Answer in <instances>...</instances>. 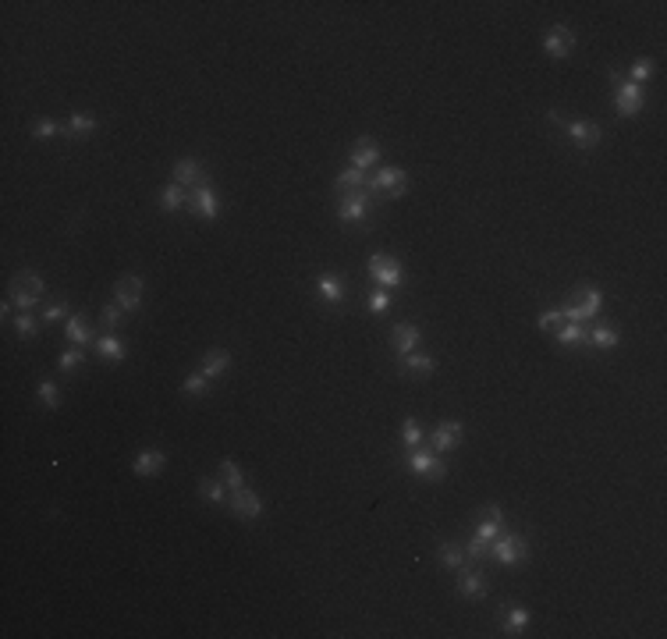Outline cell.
I'll list each match as a JSON object with an SVG mask.
<instances>
[{
    "instance_id": "1",
    "label": "cell",
    "mask_w": 667,
    "mask_h": 639,
    "mask_svg": "<svg viewBox=\"0 0 667 639\" xmlns=\"http://www.w3.org/2000/svg\"><path fill=\"white\" fill-rule=\"evenodd\" d=\"M565 313V320L568 323H582V320H593L596 313H600V292L593 284H582V288H575V299H572V305H565L561 309Z\"/></svg>"
},
{
    "instance_id": "2",
    "label": "cell",
    "mask_w": 667,
    "mask_h": 639,
    "mask_svg": "<svg viewBox=\"0 0 667 639\" xmlns=\"http://www.w3.org/2000/svg\"><path fill=\"white\" fill-rule=\"evenodd\" d=\"M369 274L384 292H394V288L401 284V263L394 256H387V253H373L369 256Z\"/></svg>"
},
{
    "instance_id": "3",
    "label": "cell",
    "mask_w": 667,
    "mask_h": 639,
    "mask_svg": "<svg viewBox=\"0 0 667 639\" xmlns=\"http://www.w3.org/2000/svg\"><path fill=\"white\" fill-rule=\"evenodd\" d=\"M490 554L500 565H515L529 554V544H526V537H518V533H504V537H497L490 544Z\"/></svg>"
},
{
    "instance_id": "4",
    "label": "cell",
    "mask_w": 667,
    "mask_h": 639,
    "mask_svg": "<svg viewBox=\"0 0 667 639\" xmlns=\"http://www.w3.org/2000/svg\"><path fill=\"white\" fill-rule=\"evenodd\" d=\"M366 189L369 192H390L394 199H398L408 189V174L401 167H380L377 178H366Z\"/></svg>"
},
{
    "instance_id": "5",
    "label": "cell",
    "mask_w": 667,
    "mask_h": 639,
    "mask_svg": "<svg viewBox=\"0 0 667 639\" xmlns=\"http://www.w3.org/2000/svg\"><path fill=\"white\" fill-rule=\"evenodd\" d=\"M114 299H117V305L124 309V313H135V309L142 305V277L124 274V277L114 284Z\"/></svg>"
},
{
    "instance_id": "6",
    "label": "cell",
    "mask_w": 667,
    "mask_h": 639,
    "mask_svg": "<svg viewBox=\"0 0 667 639\" xmlns=\"http://www.w3.org/2000/svg\"><path fill=\"white\" fill-rule=\"evenodd\" d=\"M614 111H618L621 117H635V114L642 111V86H635V82H618Z\"/></svg>"
},
{
    "instance_id": "7",
    "label": "cell",
    "mask_w": 667,
    "mask_h": 639,
    "mask_svg": "<svg viewBox=\"0 0 667 639\" xmlns=\"http://www.w3.org/2000/svg\"><path fill=\"white\" fill-rule=\"evenodd\" d=\"M231 511L238 515V519L253 522V519H259V515H263V501L248 487H242V490H231Z\"/></svg>"
},
{
    "instance_id": "8",
    "label": "cell",
    "mask_w": 667,
    "mask_h": 639,
    "mask_svg": "<svg viewBox=\"0 0 667 639\" xmlns=\"http://www.w3.org/2000/svg\"><path fill=\"white\" fill-rule=\"evenodd\" d=\"M543 47H547V54L550 57H568L572 54V47H575V36H572V29L568 25H550L547 29V36H543Z\"/></svg>"
},
{
    "instance_id": "9",
    "label": "cell",
    "mask_w": 667,
    "mask_h": 639,
    "mask_svg": "<svg viewBox=\"0 0 667 639\" xmlns=\"http://www.w3.org/2000/svg\"><path fill=\"white\" fill-rule=\"evenodd\" d=\"M408 469L415 472V476H426V480H444V476H447V465H444V462H436L433 455H426V451H419V448L412 451Z\"/></svg>"
},
{
    "instance_id": "10",
    "label": "cell",
    "mask_w": 667,
    "mask_h": 639,
    "mask_svg": "<svg viewBox=\"0 0 667 639\" xmlns=\"http://www.w3.org/2000/svg\"><path fill=\"white\" fill-rule=\"evenodd\" d=\"M419 327H415V323H398V327H394V331H390V345H394V352H398L401 359L405 356H412L415 352V348H419Z\"/></svg>"
},
{
    "instance_id": "11",
    "label": "cell",
    "mask_w": 667,
    "mask_h": 639,
    "mask_svg": "<svg viewBox=\"0 0 667 639\" xmlns=\"http://www.w3.org/2000/svg\"><path fill=\"white\" fill-rule=\"evenodd\" d=\"M189 206H192V213H199L202 220H217L220 217V202H217L210 185H199V189L192 192V199H189Z\"/></svg>"
},
{
    "instance_id": "12",
    "label": "cell",
    "mask_w": 667,
    "mask_h": 639,
    "mask_svg": "<svg viewBox=\"0 0 667 639\" xmlns=\"http://www.w3.org/2000/svg\"><path fill=\"white\" fill-rule=\"evenodd\" d=\"M369 210V199L362 189H351V192H341V206H338V217L341 220H362Z\"/></svg>"
},
{
    "instance_id": "13",
    "label": "cell",
    "mask_w": 667,
    "mask_h": 639,
    "mask_svg": "<svg viewBox=\"0 0 667 639\" xmlns=\"http://www.w3.org/2000/svg\"><path fill=\"white\" fill-rule=\"evenodd\" d=\"M565 128H568V135L575 139V146H578V150H593L596 142H600V128L593 125V121L572 117V121H565Z\"/></svg>"
},
{
    "instance_id": "14",
    "label": "cell",
    "mask_w": 667,
    "mask_h": 639,
    "mask_svg": "<svg viewBox=\"0 0 667 639\" xmlns=\"http://www.w3.org/2000/svg\"><path fill=\"white\" fill-rule=\"evenodd\" d=\"M163 465H167V455H163V451H156V448L139 451L135 462H132L135 476H156V472H163Z\"/></svg>"
},
{
    "instance_id": "15",
    "label": "cell",
    "mask_w": 667,
    "mask_h": 639,
    "mask_svg": "<svg viewBox=\"0 0 667 639\" xmlns=\"http://www.w3.org/2000/svg\"><path fill=\"white\" fill-rule=\"evenodd\" d=\"M377 160H380V146H377V142H373V139H355V146H351V167L369 171Z\"/></svg>"
},
{
    "instance_id": "16",
    "label": "cell",
    "mask_w": 667,
    "mask_h": 639,
    "mask_svg": "<svg viewBox=\"0 0 667 639\" xmlns=\"http://www.w3.org/2000/svg\"><path fill=\"white\" fill-rule=\"evenodd\" d=\"M458 441H462V423L458 419H444L433 430V448L436 451H451V448H458Z\"/></svg>"
},
{
    "instance_id": "17",
    "label": "cell",
    "mask_w": 667,
    "mask_h": 639,
    "mask_svg": "<svg viewBox=\"0 0 667 639\" xmlns=\"http://www.w3.org/2000/svg\"><path fill=\"white\" fill-rule=\"evenodd\" d=\"M174 185H181V189H185V185H196V189H199V185H206L202 163L199 160H181L178 167H174Z\"/></svg>"
},
{
    "instance_id": "18",
    "label": "cell",
    "mask_w": 667,
    "mask_h": 639,
    "mask_svg": "<svg viewBox=\"0 0 667 639\" xmlns=\"http://www.w3.org/2000/svg\"><path fill=\"white\" fill-rule=\"evenodd\" d=\"M458 590H462L465 596H483L487 593V583H483V572L476 568H458Z\"/></svg>"
},
{
    "instance_id": "19",
    "label": "cell",
    "mask_w": 667,
    "mask_h": 639,
    "mask_svg": "<svg viewBox=\"0 0 667 639\" xmlns=\"http://www.w3.org/2000/svg\"><path fill=\"white\" fill-rule=\"evenodd\" d=\"M96 352H100V359L121 362V359H124V352H128V345H124L121 338H114V334H103V338L96 341Z\"/></svg>"
},
{
    "instance_id": "20",
    "label": "cell",
    "mask_w": 667,
    "mask_h": 639,
    "mask_svg": "<svg viewBox=\"0 0 667 639\" xmlns=\"http://www.w3.org/2000/svg\"><path fill=\"white\" fill-rule=\"evenodd\" d=\"M65 331H68V341L75 345V348H82V345H89L93 341V334H89V327H86V316H68V323H65Z\"/></svg>"
},
{
    "instance_id": "21",
    "label": "cell",
    "mask_w": 667,
    "mask_h": 639,
    "mask_svg": "<svg viewBox=\"0 0 667 639\" xmlns=\"http://www.w3.org/2000/svg\"><path fill=\"white\" fill-rule=\"evenodd\" d=\"M227 362H231V356H227L224 348H210V352H206V359H202V373L213 380V377H220L224 369H227Z\"/></svg>"
},
{
    "instance_id": "22",
    "label": "cell",
    "mask_w": 667,
    "mask_h": 639,
    "mask_svg": "<svg viewBox=\"0 0 667 639\" xmlns=\"http://www.w3.org/2000/svg\"><path fill=\"white\" fill-rule=\"evenodd\" d=\"M436 561H441L444 568H462V565H465V547H458V544H441V547H436Z\"/></svg>"
},
{
    "instance_id": "23",
    "label": "cell",
    "mask_w": 667,
    "mask_h": 639,
    "mask_svg": "<svg viewBox=\"0 0 667 639\" xmlns=\"http://www.w3.org/2000/svg\"><path fill=\"white\" fill-rule=\"evenodd\" d=\"M320 299L323 302H334V305H338V302H344V284H341V277H320Z\"/></svg>"
},
{
    "instance_id": "24",
    "label": "cell",
    "mask_w": 667,
    "mask_h": 639,
    "mask_svg": "<svg viewBox=\"0 0 667 639\" xmlns=\"http://www.w3.org/2000/svg\"><path fill=\"white\" fill-rule=\"evenodd\" d=\"M11 292H29V295L39 299V292H43V277L32 274V270H22V274L11 281Z\"/></svg>"
},
{
    "instance_id": "25",
    "label": "cell",
    "mask_w": 667,
    "mask_h": 639,
    "mask_svg": "<svg viewBox=\"0 0 667 639\" xmlns=\"http://www.w3.org/2000/svg\"><path fill=\"white\" fill-rule=\"evenodd\" d=\"M160 206L167 213L181 210V206H185V189H181V185H167V189H160Z\"/></svg>"
},
{
    "instance_id": "26",
    "label": "cell",
    "mask_w": 667,
    "mask_h": 639,
    "mask_svg": "<svg viewBox=\"0 0 667 639\" xmlns=\"http://www.w3.org/2000/svg\"><path fill=\"white\" fill-rule=\"evenodd\" d=\"M366 171H359V167H348L344 174H338V181H334V185H338V192H351V189H362V185H366Z\"/></svg>"
},
{
    "instance_id": "27",
    "label": "cell",
    "mask_w": 667,
    "mask_h": 639,
    "mask_svg": "<svg viewBox=\"0 0 667 639\" xmlns=\"http://www.w3.org/2000/svg\"><path fill=\"white\" fill-rule=\"evenodd\" d=\"M405 369H408V373H415V377H430L433 373V369H436V362L430 359V356H405Z\"/></svg>"
},
{
    "instance_id": "28",
    "label": "cell",
    "mask_w": 667,
    "mask_h": 639,
    "mask_svg": "<svg viewBox=\"0 0 667 639\" xmlns=\"http://www.w3.org/2000/svg\"><path fill=\"white\" fill-rule=\"evenodd\" d=\"M526 625H529V611H526V607H511L508 618H504V632H508V636H518Z\"/></svg>"
},
{
    "instance_id": "29",
    "label": "cell",
    "mask_w": 667,
    "mask_h": 639,
    "mask_svg": "<svg viewBox=\"0 0 667 639\" xmlns=\"http://www.w3.org/2000/svg\"><path fill=\"white\" fill-rule=\"evenodd\" d=\"M557 341L561 345H578V341H589V331L582 323H568V327H561L557 331Z\"/></svg>"
},
{
    "instance_id": "30",
    "label": "cell",
    "mask_w": 667,
    "mask_h": 639,
    "mask_svg": "<svg viewBox=\"0 0 667 639\" xmlns=\"http://www.w3.org/2000/svg\"><path fill=\"white\" fill-rule=\"evenodd\" d=\"M68 132L71 135H89V132H96V117L93 114H71L68 117Z\"/></svg>"
},
{
    "instance_id": "31",
    "label": "cell",
    "mask_w": 667,
    "mask_h": 639,
    "mask_svg": "<svg viewBox=\"0 0 667 639\" xmlns=\"http://www.w3.org/2000/svg\"><path fill=\"white\" fill-rule=\"evenodd\" d=\"M220 472H224V483H227V490H242V487H245V480H242V469L235 465V458H224V462H220Z\"/></svg>"
},
{
    "instance_id": "32",
    "label": "cell",
    "mask_w": 667,
    "mask_h": 639,
    "mask_svg": "<svg viewBox=\"0 0 667 639\" xmlns=\"http://www.w3.org/2000/svg\"><path fill=\"white\" fill-rule=\"evenodd\" d=\"M224 490H227V483H220V480H199V493L206 501H213V504L224 501Z\"/></svg>"
},
{
    "instance_id": "33",
    "label": "cell",
    "mask_w": 667,
    "mask_h": 639,
    "mask_svg": "<svg viewBox=\"0 0 667 639\" xmlns=\"http://www.w3.org/2000/svg\"><path fill=\"white\" fill-rule=\"evenodd\" d=\"M401 441L408 448H419L423 444V426H419V419H405L401 423Z\"/></svg>"
},
{
    "instance_id": "34",
    "label": "cell",
    "mask_w": 667,
    "mask_h": 639,
    "mask_svg": "<svg viewBox=\"0 0 667 639\" xmlns=\"http://www.w3.org/2000/svg\"><path fill=\"white\" fill-rule=\"evenodd\" d=\"M206 384H210L206 373H189L185 384H181V391H185V395H192V398H199V395H206Z\"/></svg>"
},
{
    "instance_id": "35",
    "label": "cell",
    "mask_w": 667,
    "mask_h": 639,
    "mask_svg": "<svg viewBox=\"0 0 667 639\" xmlns=\"http://www.w3.org/2000/svg\"><path fill=\"white\" fill-rule=\"evenodd\" d=\"M650 75H653V60L650 57H639L635 65H632V82H635V86H642Z\"/></svg>"
},
{
    "instance_id": "36",
    "label": "cell",
    "mask_w": 667,
    "mask_h": 639,
    "mask_svg": "<svg viewBox=\"0 0 667 639\" xmlns=\"http://www.w3.org/2000/svg\"><path fill=\"white\" fill-rule=\"evenodd\" d=\"M100 323L107 327V334H110L114 327L121 323V305H117V302H114V305H103V313H100Z\"/></svg>"
},
{
    "instance_id": "37",
    "label": "cell",
    "mask_w": 667,
    "mask_h": 639,
    "mask_svg": "<svg viewBox=\"0 0 667 639\" xmlns=\"http://www.w3.org/2000/svg\"><path fill=\"white\" fill-rule=\"evenodd\" d=\"M57 132H60V125H57V121H50V117H39L36 125H32V135H36V139H50V135H57Z\"/></svg>"
},
{
    "instance_id": "38",
    "label": "cell",
    "mask_w": 667,
    "mask_h": 639,
    "mask_svg": "<svg viewBox=\"0 0 667 639\" xmlns=\"http://www.w3.org/2000/svg\"><path fill=\"white\" fill-rule=\"evenodd\" d=\"M593 345L596 348H614L618 345V334L611 331V327H596V331H593Z\"/></svg>"
},
{
    "instance_id": "39",
    "label": "cell",
    "mask_w": 667,
    "mask_h": 639,
    "mask_svg": "<svg viewBox=\"0 0 667 639\" xmlns=\"http://www.w3.org/2000/svg\"><path fill=\"white\" fill-rule=\"evenodd\" d=\"M14 331H18V338H32V334H36V320H32L29 313H18Z\"/></svg>"
},
{
    "instance_id": "40",
    "label": "cell",
    "mask_w": 667,
    "mask_h": 639,
    "mask_svg": "<svg viewBox=\"0 0 667 639\" xmlns=\"http://www.w3.org/2000/svg\"><path fill=\"white\" fill-rule=\"evenodd\" d=\"M39 398L47 402V408H57V405H60V391L47 380V384H39Z\"/></svg>"
},
{
    "instance_id": "41",
    "label": "cell",
    "mask_w": 667,
    "mask_h": 639,
    "mask_svg": "<svg viewBox=\"0 0 667 639\" xmlns=\"http://www.w3.org/2000/svg\"><path fill=\"white\" fill-rule=\"evenodd\" d=\"M476 537H479V540H487V544H493V540L500 537V522H479Z\"/></svg>"
},
{
    "instance_id": "42",
    "label": "cell",
    "mask_w": 667,
    "mask_h": 639,
    "mask_svg": "<svg viewBox=\"0 0 667 639\" xmlns=\"http://www.w3.org/2000/svg\"><path fill=\"white\" fill-rule=\"evenodd\" d=\"M483 554H490V544H487V540L472 537V540L465 544V558H483Z\"/></svg>"
},
{
    "instance_id": "43",
    "label": "cell",
    "mask_w": 667,
    "mask_h": 639,
    "mask_svg": "<svg viewBox=\"0 0 667 639\" xmlns=\"http://www.w3.org/2000/svg\"><path fill=\"white\" fill-rule=\"evenodd\" d=\"M82 359H86L82 348H68V352L60 356V369H75V366H82Z\"/></svg>"
},
{
    "instance_id": "44",
    "label": "cell",
    "mask_w": 667,
    "mask_h": 639,
    "mask_svg": "<svg viewBox=\"0 0 667 639\" xmlns=\"http://www.w3.org/2000/svg\"><path fill=\"white\" fill-rule=\"evenodd\" d=\"M561 320H565L561 309H547V313L539 316V327H543V331H554V327H561Z\"/></svg>"
},
{
    "instance_id": "45",
    "label": "cell",
    "mask_w": 667,
    "mask_h": 639,
    "mask_svg": "<svg viewBox=\"0 0 667 639\" xmlns=\"http://www.w3.org/2000/svg\"><path fill=\"white\" fill-rule=\"evenodd\" d=\"M11 299H14V305H18V313H29V309L39 302V299L29 295V292H11Z\"/></svg>"
},
{
    "instance_id": "46",
    "label": "cell",
    "mask_w": 667,
    "mask_h": 639,
    "mask_svg": "<svg viewBox=\"0 0 667 639\" xmlns=\"http://www.w3.org/2000/svg\"><path fill=\"white\" fill-rule=\"evenodd\" d=\"M43 320H47V323H54V320H68V305H65V302H54V305H47Z\"/></svg>"
},
{
    "instance_id": "47",
    "label": "cell",
    "mask_w": 667,
    "mask_h": 639,
    "mask_svg": "<svg viewBox=\"0 0 667 639\" xmlns=\"http://www.w3.org/2000/svg\"><path fill=\"white\" fill-rule=\"evenodd\" d=\"M479 519H483V522H500V519H504V511H500V504H483V508H479Z\"/></svg>"
},
{
    "instance_id": "48",
    "label": "cell",
    "mask_w": 667,
    "mask_h": 639,
    "mask_svg": "<svg viewBox=\"0 0 667 639\" xmlns=\"http://www.w3.org/2000/svg\"><path fill=\"white\" fill-rule=\"evenodd\" d=\"M387 305H390V295L384 292V288H380V292H373V299H369V309H373V313H384Z\"/></svg>"
}]
</instances>
